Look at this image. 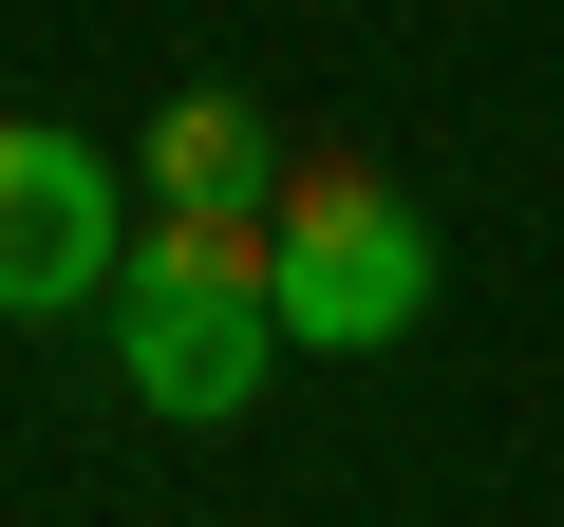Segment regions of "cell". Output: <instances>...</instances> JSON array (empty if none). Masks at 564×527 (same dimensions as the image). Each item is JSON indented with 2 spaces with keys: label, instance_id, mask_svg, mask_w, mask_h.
Wrapping results in <instances>:
<instances>
[{
  "label": "cell",
  "instance_id": "cell-1",
  "mask_svg": "<svg viewBox=\"0 0 564 527\" xmlns=\"http://www.w3.org/2000/svg\"><path fill=\"white\" fill-rule=\"evenodd\" d=\"M113 358H132V396L170 433L245 415L282 358H302V340H282V226L263 207H151L132 264H113Z\"/></svg>",
  "mask_w": 564,
  "mask_h": 527
},
{
  "label": "cell",
  "instance_id": "cell-2",
  "mask_svg": "<svg viewBox=\"0 0 564 527\" xmlns=\"http://www.w3.org/2000/svg\"><path fill=\"white\" fill-rule=\"evenodd\" d=\"M263 226H282V340L302 358H377L433 321V207L377 151H282Z\"/></svg>",
  "mask_w": 564,
  "mask_h": 527
},
{
  "label": "cell",
  "instance_id": "cell-3",
  "mask_svg": "<svg viewBox=\"0 0 564 527\" xmlns=\"http://www.w3.org/2000/svg\"><path fill=\"white\" fill-rule=\"evenodd\" d=\"M113 264H132V226H113V151L0 114V321H76Z\"/></svg>",
  "mask_w": 564,
  "mask_h": 527
},
{
  "label": "cell",
  "instance_id": "cell-4",
  "mask_svg": "<svg viewBox=\"0 0 564 527\" xmlns=\"http://www.w3.org/2000/svg\"><path fill=\"white\" fill-rule=\"evenodd\" d=\"M132 189H151V207H263V189H282V132H263L245 95H207V76H188V95L151 114Z\"/></svg>",
  "mask_w": 564,
  "mask_h": 527
}]
</instances>
